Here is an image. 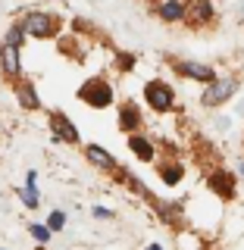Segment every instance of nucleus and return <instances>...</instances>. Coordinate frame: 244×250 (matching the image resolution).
<instances>
[{
	"mask_svg": "<svg viewBox=\"0 0 244 250\" xmlns=\"http://www.w3.org/2000/svg\"><path fill=\"white\" fill-rule=\"evenodd\" d=\"M144 104L154 109L156 116H166L176 109V88H172L169 82H163V78H151V82L144 84Z\"/></svg>",
	"mask_w": 244,
	"mask_h": 250,
	"instance_id": "obj_5",
	"label": "nucleus"
},
{
	"mask_svg": "<svg viewBox=\"0 0 244 250\" xmlns=\"http://www.w3.org/2000/svg\"><path fill=\"white\" fill-rule=\"evenodd\" d=\"M241 88V82L235 75H219L216 82H210V84H203V94H200V106H207V109H216V106H222V104H229V100L238 94Z\"/></svg>",
	"mask_w": 244,
	"mask_h": 250,
	"instance_id": "obj_4",
	"label": "nucleus"
},
{
	"mask_svg": "<svg viewBox=\"0 0 244 250\" xmlns=\"http://www.w3.org/2000/svg\"><path fill=\"white\" fill-rule=\"evenodd\" d=\"M163 62L172 69V75H182L188 78V82H200V84H210V82H216L219 72L213 66H207V62H198V60H178V57H163Z\"/></svg>",
	"mask_w": 244,
	"mask_h": 250,
	"instance_id": "obj_3",
	"label": "nucleus"
},
{
	"mask_svg": "<svg viewBox=\"0 0 244 250\" xmlns=\"http://www.w3.org/2000/svg\"><path fill=\"white\" fill-rule=\"evenodd\" d=\"M47 128H50V135H53L57 144H72V147L82 144L78 128L72 125V119H69L63 109H47Z\"/></svg>",
	"mask_w": 244,
	"mask_h": 250,
	"instance_id": "obj_6",
	"label": "nucleus"
},
{
	"mask_svg": "<svg viewBox=\"0 0 244 250\" xmlns=\"http://www.w3.org/2000/svg\"><path fill=\"white\" fill-rule=\"evenodd\" d=\"M207 185H210V191H213L216 197H222V200L238 197V175H232V172H225V169H210Z\"/></svg>",
	"mask_w": 244,
	"mask_h": 250,
	"instance_id": "obj_9",
	"label": "nucleus"
},
{
	"mask_svg": "<svg viewBox=\"0 0 244 250\" xmlns=\"http://www.w3.org/2000/svg\"><path fill=\"white\" fill-rule=\"evenodd\" d=\"M28 234L38 241V244H50V238H53V231L47 229V222H28Z\"/></svg>",
	"mask_w": 244,
	"mask_h": 250,
	"instance_id": "obj_18",
	"label": "nucleus"
},
{
	"mask_svg": "<svg viewBox=\"0 0 244 250\" xmlns=\"http://www.w3.org/2000/svg\"><path fill=\"white\" fill-rule=\"evenodd\" d=\"M22 25H25L28 38L35 41H57L63 35V19L57 13H47V10H28L25 16H19Z\"/></svg>",
	"mask_w": 244,
	"mask_h": 250,
	"instance_id": "obj_1",
	"label": "nucleus"
},
{
	"mask_svg": "<svg viewBox=\"0 0 244 250\" xmlns=\"http://www.w3.org/2000/svg\"><path fill=\"white\" fill-rule=\"evenodd\" d=\"M22 203H25V209H38V207H41V194H38V188H22Z\"/></svg>",
	"mask_w": 244,
	"mask_h": 250,
	"instance_id": "obj_20",
	"label": "nucleus"
},
{
	"mask_svg": "<svg viewBox=\"0 0 244 250\" xmlns=\"http://www.w3.org/2000/svg\"><path fill=\"white\" fill-rule=\"evenodd\" d=\"M113 62H116V69H119V72H132V69H135V53H129V50H119Z\"/></svg>",
	"mask_w": 244,
	"mask_h": 250,
	"instance_id": "obj_19",
	"label": "nucleus"
},
{
	"mask_svg": "<svg viewBox=\"0 0 244 250\" xmlns=\"http://www.w3.org/2000/svg\"><path fill=\"white\" fill-rule=\"evenodd\" d=\"M91 213H94V216H97V219H113V216H116V213H113V209H107V207H94V209H91Z\"/></svg>",
	"mask_w": 244,
	"mask_h": 250,
	"instance_id": "obj_22",
	"label": "nucleus"
},
{
	"mask_svg": "<svg viewBox=\"0 0 244 250\" xmlns=\"http://www.w3.org/2000/svg\"><path fill=\"white\" fill-rule=\"evenodd\" d=\"M213 22H216L213 0H188V10H185V25L188 28H210Z\"/></svg>",
	"mask_w": 244,
	"mask_h": 250,
	"instance_id": "obj_7",
	"label": "nucleus"
},
{
	"mask_svg": "<svg viewBox=\"0 0 244 250\" xmlns=\"http://www.w3.org/2000/svg\"><path fill=\"white\" fill-rule=\"evenodd\" d=\"M47 229H50L53 234L63 231V229H66V213H63V209H53V213L47 216Z\"/></svg>",
	"mask_w": 244,
	"mask_h": 250,
	"instance_id": "obj_21",
	"label": "nucleus"
},
{
	"mask_svg": "<svg viewBox=\"0 0 244 250\" xmlns=\"http://www.w3.org/2000/svg\"><path fill=\"white\" fill-rule=\"evenodd\" d=\"M75 97L91 109H107V106H113L116 94H113V84H110L104 75H91V78H85V82L78 84Z\"/></svg>",
	"mask_w": 244,
	"mask_h": 250,
	"instance_id": "obj_2",
	"label": "nucleus"
},
{
	"mask_svg": "<svg viewBox=\"0 0 244 250\" xmlns=\"http://www.w3.org/2000/svg\"><path fill=\"white\" fill-rule=\"evenodd\" d=\"M116 122H119V131H125V135L141 131V125H144V109H141L138 100H122L119 113H116Z\"/></svg>",
	"mask_w": 244,
	"mask_h": 250,
	"instance_id": "obj_10",
	"label": "nucleus"
},
{
	"mask_svg": "<svg viewBox=\"0 0 244 250\" xmlns=\"http://www.w3.org/2000/svg\"><path fill=\"white\" fill-rule=\"evenodd\" d=\"M3 41H6V44H16V47H25V41H28V31H25V25H22V19H13L10 25H6Z\"/></svg>",
	"mask_w": 244,
	"mask_h": 250,
	"instance_id": "obj_17",
	"label": "nucleus"
},
{
	"mask_svg": "<svg viewBox=\"0 0 244 250\" xmlns=\"http://www.w3.org/2000/svg\"><path fill=\"white\" fill-rule=\"evenodd\" d=\"M57 50H60L66 60H75V62H82V60H85V53H82V41H78L75 31H72V35H66V31H63V35L57 38Z\"/></svg>",
	"mask_w": 244,
	"mask_h": 250,
	"instance_id": "obj_15",
	"label": "nucleus"
},
{
	"mask_svg": "<svg viewBox=\"0 0 244 250\" xmlns=\"http://www.w3.org/2000/svg\"><path fill=\"white\" fill-rule=\"evenodd\" d=\"M25 188H38V172H25Z\"/></svg>",
	"mask_w": 244,
	"mask_h": 250,
	"instance_id": "obj_23",
	"label": "nucleus"
},
{
	"mask_svg": "<svg viewBox=\"0 0 244 250\" xmlns=\"http://www.w3.org/2000/svg\"><path fill=\"white\" fill-rule=\"evenodd\" d=\"M0 72H3L6 82H19L22 78V47L0 41Z\"/></svg>",
	"mask_w": 244,
	"mask_h": 250,
	"instance_id": "obj_8",
	"label": "nucleus"
},
{
	"mask_svg": "<svg viewBox=\"0 0 244 250\" xmlns=\"http://www.w3.org/2000/svg\"><path fill=\"white\" fill-rule=\"evenodd\" d=\"M185 10H188V0H160L154 6V16L163 25H178V22H185Z\"/></svg>",
	"mask_w": 244,
	"mask_h": 250,
	"instance_id": "obj_11",
	"label": "nucleus"
},
{
	"mask_svg": "<svg viewBox=\"0 0 244 250\" xmlns=\"http://www.w3.org/2000/svg\"><path fill=\"white\" fill-rule=\"evenodd\" d=\"M129 150L135 153V160H141V163H156V141H151L147 135H141V131L129 135Z\"/></svg>",
	"mask_w": 244,
	"mask_h": 250,
	"instance_id": "obj_14",
	"label": "nucleus"
},
{
	"mask_svg": "<svg viewBox=\"0 0 244 250\" xmlns=\"http://www.w3.org/2000/svg\"><path fill=\"white\" fill-rule=\"evenodd\" d=\"M147 250H163V247H160V244H151V247H147Z\"/></svg>",
	"mask_w": 244,
	"mask_h": 250,
	"instance_id": "obj_25",
	"label": "nucleus"
},
{
	"mask_svg": "<svg viewBox=\"0 0 244 250\" xmlns=\"http://www.w3.org/2000/svg\"><path fill=\"white\" fill-rule=\"evenodd\" d=\"M238 175H244V160H241V163H238Z\"/></svg>",
	"mask_w": 244,
	"mask_h": 250,
	"instance_id": "obj_24",
	"label": "nucleus"
},
{
	"mask_svg": "<svg viewBox=\"0 0 244 250\" xmlns=\"http://www.w3.org/2000/svg\"><path fill=\"white\" fill-rule=\"evenodd\" d=\"M156 175L163 178V185L176 188V185H182V178H185V166H182L178 160H172V163H160V166H156Z\"/></svg>",
	"mask_w": 244,
	"mask_h": 250,
	"instance_id": "obj_16",
	"label": "nucleus"
},
{
	"mask_svg": "<svg viewBox=\"0 0 244 250\" xmlns=\"http://www.w3.org/2000/svg\"><path fill=\"white\" fill-rule=\"evenodd\" d=\"M85 160H88L91 166H97L100 172H116V169H119L116 156L110 153L107 147H100V144H85Z\"/></svg>",
	"mask_w": 244,
	"mask_h": 250,
	"instance_id": "obj_12",
	"label": "nucleus"
},
{
	"mask_svg": "<svg viewBox=\"0 0 244 250\" xmlns=\"http://www.w3.org/2000/svg\"><path fill=\"white\" fill-rule=\"evenodd\" d=\"M13 91H16V100H19L22 109H28V113H38V109H41V97H38L35 84H31L28 78H19V82H13Z\"/></svg>",
	"mask_w": 244,
	"mask_h": 250,
	"instance_id": "obj_13",
	"label": "nucleus"
}]
</instances>
